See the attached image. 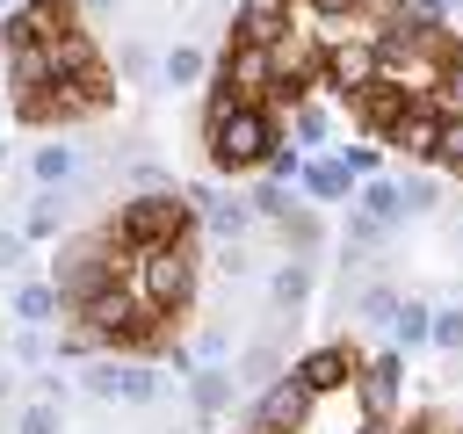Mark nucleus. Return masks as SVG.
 Masks as SVG:
<instances>
[{
    "label": "nucleus",
    "instance_id": "7",
    "mask_svg": "<svg viewBox=\"0 0 463 434\" xmlns=\"http://www.w3.org/2000/svg\"><path fill=\"white\" fill-rule=\"evenodd\" d=\"M354 383H362V398H369V412H383V405L398 398V354H376V362H369V369H362Z\"/></svg>",
    "mask_w": 463,
    "mask_h": 434
},
{
    "label": "nucleus",
    "instance_id": "27",
    "mask_svg": "<svg viewBox=\"0 0 463 434\" xmlns=\"http://www.w3.org/2000/svg\"><path fill=\"white\" fill-rule=\"evenodd\" d=\"M0 152H7V145H0Z\"/></svg>",
    "mask_w": 463,
    "mask_h": 434
},
{
    "label": "nucleus",
    "instance_id": "6",
    "mask_svg": "<svg viewBox=\"0 0 463 434\" xmlns=\"http://www.w3.org/2000/svg\"><path fill=\"white\" fill-rule=\"evenodd\" d=\"M427 159L449 166V174H463V116H434V130H427Z\"/></svg>",
    "mask_w": 463,
    "mask_h": 434
},
{
    "label": "nucleus",
    "instance_id": "20",
    "mask_svg": "<svg viewBox=\"0 0 463 434\" xmlns=\"http://www.w3.org/2000/svg\"><path fill=\"white\" fill-rule=\"evenodd\" d=\"M289 130H297L304 145H318V137H326V108H297V116H289Z\"/></svg>",
    "mask_w": 463,
    "mask_h": 434
},
{
    "label": "nucleus",
    "instance_id": "28",
    "mask_svg": "<svg viewBox=\"0 0 463 434\" xmlns=\"http://www.w3.org/2000/svg\"><path fill=\"white\" fill-rule=\"evenodd\" d=\"M456 239H463V231H456Z\"/></svg>",
    "mask_w": 463,
    "mask_h": 434
},
{
    "label": "nucleus",
    "instance_id": "4",
    "mask_svg": "<svg viewBox=\"0 0 463 434\" xmlns=\"http://www.w3.org/2000/svg\"><path fill=\"white\" fill-rule=\"evenodd\" d=\"M181 231H188V217H181L174 195H137V203H123L116 224H109V239H116L123 253H137V246H166V239H181Z\"/></svg>",
    "mask_w": 463,
    "mask_h": 434
},
{
    "label": "nucleus",
    "instance_id": "1",
    "mask_svg": "<svg viewBox=\"0 0 463 434\" xmlns=\"http://www.w3.org/2000/svg\"><path fill=\"white\" fill-rule=\"evenodd\" d=\"M123 282H130V297H137L152 318L181 311V304L195 297V253H188V239H166V246H137V253L123 260Z\"/></svg>",
    "mask_w": 463,
    "mask_h": 434
},
{
    "label": "nucleus",
    "instance_id": "23",
    "mask_svg": "<svg viewBox=\"0 0 463 434\" xmlns=\"http://www.w3.org/2000/svg\"><path fill=\"white\" fill-rule=\"evenodd\" d=\"M87 391H94V398H116V362H94V369H87Z\"/></svg>",
    "mask_w": 463,
    "mask_h": 434
},
{
    "label": "nucleus",
    "instance_id": "12",
    "mask_svg": "<svg viewBox=\"0 0 463 434\" xmlns=\"http://www.w3.org/2000/svg\"><path fill=\"white\" fill-rule=\"evenodd\" d=\"M427 108L434 116H463V58H449V72H441V87H434Z\"/></svg>",
    "mask_w": 463,
    "mask_h": 434
},
{
    "label": "nucleus",
    "instance_id": "10",
    "mask_svg": "<svg viewBox=\"0 0 463 434\" xmlns=\"http://www.w3.org/2000/svg\"><path fill=\"white\" fill-rule=\"evenodd\" d=\"M362 217H376V224L405 217V203H398V181H369V195H362Z\"/></svg>",
    "mask_w": 463,
    "mask_h": 434
},
{
    "label": "nucleus",
    "instance_id": "16",
    "mask_svg": "<svg viewBox=\"0 0 463 434\" xmlns=\"http://www.w3.org/2000/svg\"><path fill=\"white\" fill-rule=\"evenodd\" d=\"M383 333H391V340H405V347H412V340H427V311H420V304H398V311H391V326H383Z\"/></svg>",
    "mask_w": 463,
    "mask_h": 434
},
{
    "label": "nucleus",
    "instance_id": "13",
    "mask_svg": "<svg viewBox=\"0 0 463 434\" xmlns=\"http://www.w3.org/2000/svg\"><path fill=\"white\" fill-rule=\"evenodd\" d=\"M304 188L311 195H347V166L340 159H318V166H304Z\"/></svg>",
    "mask_w": 463,
    "mask_h": 434
},
{
    "label": "nucleus",
    "instance_id": "26",
    "mask_svg": "<svg viewBox=\"0 0 463 434\" xmlns=\"http://www.w3.org/2000/svg\"><path fill=\"white\" fill-rule=\"evenodd\" d=\"M441 7H463V0H441Z\"/></svg>",
    "mask_w": 463,
    "mask_h": 434
},
{
    "label": "nucleus",
    "instance_id": "5",
    "mask_svg": "<svg viewBox=\"0 0 463 434\" xmlns=\"http://www.w3.org/2000/svg\"><path fill=\"white\" fill-rule=\"evenodd\" d=\"M304 398H311V383L289 369V376H282V383H275V391L253 405V434H289V420L304 412Z\"/></svg>",
    "mask_w": 463,
    "mask_h": 434
},
{
    "label": "nucleus",
    "instance_id": "22",
    "mask_svg": "<svg viewBox=\"0 0 463 434\" xmlns=\"http://www.w3.org/2000/svg\"><path fill=\"white\" fill-rule=\"evenodd\" d=\"M268 376H275V347H253L246 354V383H268Z\"/></svg>",
    "mask_w": 463,
    "mask_h": 434
},
{
    "label": "nucleus",
    "instance_id": "21",
    "mask_svg": "<svg viewBox=\"0 0 463 434\" xmlns=\"http://www.w3.org/2000/svg\"><path fill=\"white\" fill-rule=\"evenodd\" d=\"M58 217H65L58 203H36V210H29V231H36V239H51V231H58Z\"/></svg>",
    "mask_w": 463,
    "mask_h": 434
},
{
    "label": "nucleus",
    "instance_id": "19",
    "mask_svg": "<svg viewBox=\"0 0 463 434\" xmlns=\"http://www.w3.org/2000/svg\"><path fill=\"white\" fill-rule=\"evenodd\" d=\"M22 434H58V405H51V398H36V405L22 412Z\"/></svg>",
    "mask_w": 463,
    "mask_h": 434
},
{
    "label": "nucleus",
    "instance_id": "18",
    "mask_svg": "<svg viewBox=\"0 0 463 434\" xmlns=\"http://www.w3.org/2000/svg\"><path fill=\"white\" fill-rule=\"evenodd\" d=\"M427 340L456 354V347H463V311H434V318H427Z\"/></svg>",
    "mask_w": 463,
    "mask_h": 434
},
{
    "label": "nucleus",
    "instance_id": "3",
    "mask_svg": "<svg viewBox=\"0 0 463 434\" xmlns=\"http://www.w3.org/2000/svg\"><path fill=\"white\" fill-rule=\"evenodd\" d=\"M289 434H376V412H369L362 383L340 376V383H318L304 398V412L289 420Z\"/></svg>",
    "mask_w": 463,
    "mask_h": 434
},
{
    "label": "nucleus",
    "instance_id": "8",
    "mask_svg": "<svg viewBox=\"0 0 463 434\" xmlns=\"http://www.w3.org/2000/svg\"><path fill=\"white\" fill-rule=\"evenodd\" d=\"M14 311H22V326L36 333V326H51V311H58V289H43V282H29V289L14 297Z\"/></svg>",
    "mask_w": 463,
    "mask_h": 434
},
{
    "label": "nucleus",
    "instance_id": "2",
    "mask_svg": "<svg viewBox=\"0 0 463 434\" xmlns=\"http://www.w3.org/2000/svg\"><path fill=\"white\" fill-rule=\"evenodd\" d=\"M275 145H282V137H275V108H260V101H217V108H210V159H217L224 174L268 166Z\"/></svg>",
    "mask_w": 463,
    "mask_h": 434
},
{
    "label": "nucleus",
    "instance_id": "11",
    "mask_svg": "<svg viewBox=\"0 0 463 434\" xmlns=\"http://www.w3.org/2000/svg\"><path fill=\"white\" fill-rule=\"evenodd\" d=\"M304 297H311V268H304V260H289V268L275 275V304H282V311H297Z\"/></svg>",
    "mask_w": 463,
    "mask_h": 434
},
{
    "label": "nucleus",
    "instance_id": "14",
    "mask_svg": "<svg viewBox=\"0 0 463 434\" xmlns=\"http://www.w3.org/2000/svg\"><path fill=\"white\" fill-rule=\"evenodd\" d=\"M224 398H232V376L224 369H203L195 376V412H224Z\"/></svg>",
    "mask_w": 463,
    "mask_h": 434
},
{
    "label": "nucleus",
    "instance_id": "24",
    "mask_svg": "<svg viewBox=\"0 0 463 434\" xmlns=\"http://www.w3.org/2000/svg\"><path fill=\"white\" fill-rule=\"evenodd\" d=\"M14 260H22V239H14V231H0V268H14Z\"/></svg>",
    "mask_w": 463,
    "mask_h": 434
},
{
    "label": "nucleus",
    "instance_id": "25",
    "mask_svg": "<svg viewBox=\"0 0 463 434\" xmlns=\"http://www.w3.org/2000/svg\"><path fill=\"white\" fill-rule=\"evenodd\" d=\"M398 434H449V427H398Z\"/></svg>",
    "mask_w": 463,
    "mask_h": 434
},
{
    "label": "nucleus",
    "instance_id": "9",
    "mask_svg": "<svg viewBox=\"0 0 463 434\" xmlns=\"http://www.w3.org/2000/svg\"><path fill=\"white\" fill-rule=\"evenodd\" d=\"M116 398H130V405H152V398H159L152 369H137V362H116Z\"/></svg>",
    "mask_w": 463,
    "mask_h": 434
},
{
    "label": "nucleus",
    "instance_id": "15",
    "mask_svg": "<svg viewBox=\"0 0 463 434\" xmlns=\"http://www.w3.org/2000/svg\"><path fill=\"white\" fill-rule=\"evenodd\" d=\"M72 166H80V152H72V145H43V152H36V181H65Z\"/></svg>",
    "mask_w": 463,
    "mask_h": 434
},
{
    "label": "nucleus",
    "instance_id": "17",
    "mask_svg": "<svg viewBox=\"0 0 463 434\" xmlns=\"http://www.w3.org/2000/svg\"><path fill=\"white\" fill-rule=\"evenodd\" d=\"M166 80H174V87H188V80H203V51H188V43H174V51H166Z\"/></svg>",
    "mask_w": 463,
    "mask_h": 434
}]
</instances>
